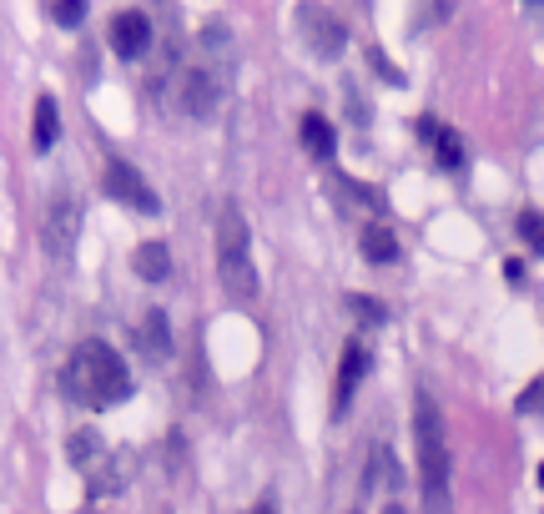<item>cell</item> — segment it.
Wrapping results in <instances>:
<instances>
[{
    "mask_svg": "<svg viewBox=\"0 0 544 514\" xmlns=\"http://www.w3.org/2000/svg\"><path fill=\"white\" fill-rule=\"evenodd\" d=\"M61 137V111H56V96H36V126H31V142L36 152H51Z\"/></svg>",
    "mask_w": 544,
    "mask_h": 514,
    "instance_id": "12",
    "label": "cell"
},
{
    "mask_svg": "<svg viewBox=\"0 0 544 514\" xmlns=\"http://www.w3.org/2000/svg\"><path fill=\"white\" fill-rule=\"evenodd\" d=\"M152 46V21L142 16V11H121L116 21H111V51L121 56V61H136Z\"/></svg>",
    "mask_w": 544,
    "mask_h": 514,
    "instance_id": "7",
    "label": "cell"
},
{
    "mask_svg": "<svg viewBox=\"0 0 544 514\" xmlns=\"http://www.w3.org/2000/svg\"><path fill=\"white\" fill-rule=\"evenodd\" d=\"M101 187H106V197H116V202H126V207H136V212H147V217H157V212H162V197L147 187V177H142V172H136L131 162H121V157H111V162H106Z\"/></svg>",
    "mask_w": 544,
    "mask_h": 514,
    "instance_id": "5",
    "label": "cell"
},
{
    "mask_svg": "<svg viewBox=\"0 0 544 514\" xmlns=\"http://www.w3.org/2000/svg\"><path fill=\"white\" fill-rule=\"evenodd\" d=\"M358 247H363V257H368V263H393V257H398V242H393V232H388V227H378V222H368V227H363Z\"/></svg>",
    "mask_w": 544,
    "mask_h": 514,
    "instance_id": "13",
    "label": "cell"
},
{
    "mask_svg": "<svg viewBox=\"0 0 544 514\" xmlns=\"http://www.w3.org/2000/svg\"><path fill=\"white\" fill-rule=\"evenodd\" d=\"M303 147H308L313 157H333V126H328L318 111L303 116Z\"/></svg>",
    "mask_w": 544,
    "mask_h": 514,
    "instance_id": "15",
    "label": "cell"
},
{
    "mask_svg": "<svg viewBox=\"0 0 544 514\" xmlns=\"http://www.w3.org/2000/svg\"><path fill=\"white\" fill-rule=\"evenodd\" d=\"M217 101H222L217 76H212V71H202V66H192V71L182 76V106H187V116L207 121V116H217Z\"/></svg>",
    "mask_w": 544,
    "mask_h": 514,
    "instance_id": "8",
    "label": "cell"
},
{
    "mask_svg": "<svg viewBox=\"0 0 544 514\" xmlns=\"http://www.w3.org/2000/svg\"><path fill=\"white\" fill-rule=\"evenodd\" d=\"M414 444H419V484H424V509L444 514L449 509V444H444V414L429 389L414 394Z\"/></svg>",
    "mask_w": 544,
    "mask_h": 514,
    "instance_id": "2",
    "label": "cell"
},
{
    "mask_svg": "<svg viewBox=\"0 0 544 514\" xmlns=\"http://www.w3.org/2000/svg\"><path fill=\"white\" fill-rule=\"evenodd\" d=\"M298 21H303L308 46H313L323 61H333V56L348 46V31H343V21H338V16H328V11H318V6H298Z\"/></svg>",
    "mask_w": 544,
    "mask_h": 514,
    "instance_id": "6",
    "label": "cell"
},
{
    "mask_svg": "<svg viewBox=\"0 0 544 514\" xmlns=\"http://www.w3.org/2000/svg\"><path fill=\"white\" fill-rule=\"evenodd\" d=\"M66 454H71V464H76V469H96V459L106 454V444H101V434H96V429H76V434H71V444H66Z\"/></svg>",
    "mask_w": 544,
    "mask_h": 514,
    "instance_id": "14",
    "label": "cell"
},
{
    "mask_svg": "<svg viewBox=\"0 0 544 514\" xmlns=\"http://www.w3.org/2000/svg\"><path fill=\"white\" fill-rule=\"evenodd\" d=\"M46 16H51L61 31H76V26L86 21V6H81V0H51V6H46Z\"/></svg>",
    "mask_w": 544,
    "mask_h": 514,
    "instance_id": "16",
    "label": "cell"
},
{
    "mask_svg": "<svg viewBox=\"0 0 544 514\" xmlns=\"http://www.w3.org/2000/svg\"><path fill=\"white\" fill-rule=\"evenodd\" d=\"M252 514H278V504H272V499H262V504H257Z\"/></svg>",
    "mask_w": 544,
    "mask_h": 514,
    "instance_id": "21",
    "label": "cell"
},
{
    "mask_svg": "<svg viewBox=\"0 0 544 514\" xmlns=\"http://www.w3.org/2000/svg\"><path fill=\"white\" fill-rule=\"evenodd\" d=\"M434 147H439V162L444 167H464V142L454 132H434Z\"/></svg>",
    "mask_w": 544,
    "mask_h": 514,
    "instance_id": "18",
    "label": "cell"
},
{
    "mask_svg": "<svg viewBox=\"0 0 544 514\" xmlns=\"http://www.w3.org/2000/svg\"><path fill=\"white\" fill-rule=\"evenodd\" d=\"M373 368V353L363 348V343H348L343 348V363H338V399H333V409L343 414L348 404H353V389L363 383V373Z\"/></svg>",
    "mask_w": 544,
    "mask_h": 514,
    "instance_id": "10",
    "label": "cell"
},
{
    "mask_svg": "<svg viewBox=\"0 0 544 514\" xmlns=\"http://www.w3.org/2000/svg\"><path fill=\"white\" fill-rule=\"evenodd\" d=\"M136 343H142L147 363H167L172 358V323H167L162 308H147V318L136 323Z\"/></svg>",
    "mask_w": 544,
    "mask_h": 514,
    "instance_id": "9",
    "label": "cell"
},
{
    "mask_svg": "<svg viewBox=\"0 0 544 514\" xmlns=\"http://www.w3.org/2000/svg\"><path fill=\"white\" fill-rule=\"evenodd\" d=\"M131 268H136V278H142V283H162L172 273V247L167 242H142V247L131 252Z\"/></svg>",
    "mask_w": 544,
    "mask_h": 514,
    "instance_id": "11",
    "label": "cell"
},
{
    "mask_svg": "<svg viewBox=\"0 0 544 514\" xmlns=\"http://www.w3.org/2000/svg\"><path fill=\"white\" fill-rule=\"evenodd\" d=\"M81 242V197L76 192H61L51 207H46V222H41V247L51 257H71Z\"/></svg>",
    "mask_w": 544,
    "mask_h": 514,
    "instance_id": "4",
    "label": "cell"
},
{
    "mask_svg": "<svg viewBox=\"0 0 544 514\" xmlns=\"http://www.w3.org/2000/svg\"><path fill=\"white\" fill-rule=\"evenodd\" d=\"M514 409H519V414H534V409H544V378H534V383H529V389L519 394V404H514Z\"/></svg>",
    "mask_w": 544,
    "mask_h": 514,
    "instance_id": "19",
    "label": "cell"
},
{
    "mask_svg": "<svg viewBox=\"0 0 544 514\" xmlns=\"http://www.w3.org/2000/svg\"><path fill=\"white\" fill-rule=\"evenodd\" d=\"M217 273L227 298L252 303L257 298V268H252V247H247V222L237 212V202L217 207Z\"/></svg>",
    "mask_w": 544,
    "mask_h": 514,
    "instance_id": "3",
    "label": "cell"
},
{
    "mask_svg": "<svg viewBox=\"0 0 544 514\" xmlns=\"http://www.w3.org/2000/svg\"><path fill=\"white\" fill-rule=\"evenodd\" d=\"M348 308H353L363 323H383V303H373V298H348Z\"/></svg>",
    "mask_w": 544,
    "mask_h": 514,
    "instance_id": "20",
    "label": "cell"
},
{
    "mask_svg": "<svg viewBox=\"0 0 544 514\" xmlns=\"http://www.w3.org/2000/svg\"><path fill=\"white\" fill-rule=\"evenodd\" d=\"M539 489H544V464H539Z\"/></svg>",
    "mask_w": 544,
    "mask_h": 514,
    "instance_id": "22",
    "label": "cell"
},
{
    "mask_svg": "<svg viewBox=\"0 0 544 514\" xmlns=\"http://www.w3.org/2000/svg\"><path fill=\"white\" fill-rule=\"evenodd\" d=\"M519 237L544 257V212H519Z\"/></svg>",
    "mask_w": 544,
    "mask_h": 514,
    "instance_id": "17",
    "label": "cell"
},
{
    "mask_svg": "<svg viewBox=\"0 0 544 514\" xmlns=\"http://www.w3.org/2000/svg\"><path fill=\"white\" fill-rule=\"evenodd\" d=\"M61 383H66V394L76 404H86V409H116V404L131 399V373H126L121 353L111 343H101V338H91V343H81L71 353Z\"/></svg>",
    "mask_w": 544,
    "mask_h": 514,
    "instance_id": "1",
    "label": "cell"
}]
</instances>
